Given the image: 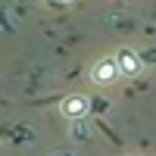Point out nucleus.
<instances>
[{"instance_id": "obj_1", "label": "nucleus", "mask_w": 156, "mask_h": 156, "mask_svg": "<svg viewBox=\"0 0 156 156\" xmlns=\"http://www.w3.org/2000/svg\"><path fill=\"white\" fill-rule=\"evenodd\" d=\"M119 75H122V69H119V59H112V56L100 59L97 66H94V72H90V78H94L97 84H109V81H115Z\"/></svg>"}, {"instance_id": "obj_2", "label": "nucleus", "mask_w": 156, "mask_h": 156, "mask_svg": "<svg viewBox=\"0 0 156 156\" xmlns=\"http://www.w3.org/2000/svg\"><path fill=\"white\" fill-rule=\"evenodd\" d=\"M62 115H69V119H81V115L90 109V100L87 97H81V94H72V97H66L62 100Z\"/></svg>"}, {"instance_id": "obj_3", "label": "nucleus", "mask_w": 156, "mask_h": 156, "mask_svg": "<svg viewBox=\"0 0 156 156\" xmlns=\"http://www.w3.org/2000/svg\"><path fill=\"white\" fill-rule=\"evenodd\" d=\"M119 69H122V75H137L140 62H137V56L131 53V50H122L119 53Z\"/></svg>"}, {"instance_id": "obj_4", "label": "nucleus", "mask_w": 156, "mask_h": 156, "mask_svg": "<svg viewBox=\"0 0 156 156\" xmlns=\"http://www.w3.org/2000/svg\"><path fill=\"white\" fill-rule=\"evenodd\" d=\"M56 3H62V0H56Z\"/></svg>"}]
</instances>
